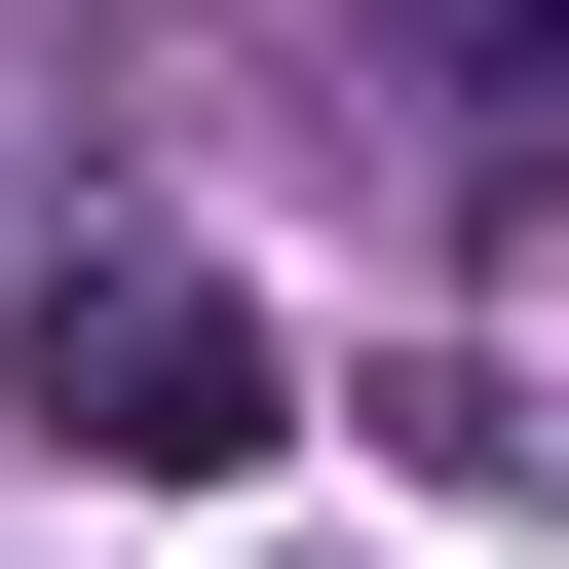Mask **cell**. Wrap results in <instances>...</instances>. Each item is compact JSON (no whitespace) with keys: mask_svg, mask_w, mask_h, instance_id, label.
Listing matches in <instances>:
<instances>
[{"mask_svg":"<svg viewBox=\"0 0 569 569\" xmlns=\"http://www.w3.org/2000/svg\"><path fill=\"white\" fill-rule=\"evenodd\" d=\"M266 418H305V342H266L228 266H77V305H39V456H114V493H228Z\"/></svg>","mask_w":569,"mask_h":569,"instance_id":"1","label":"cell"}]
</instances>
